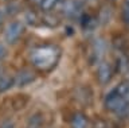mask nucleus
<instances>
[{
    "label": "nucleus",
    "instance_id": "12",
    "mask_svg": "<svg viewBox=\"0 0 129 128\" xmlns=\"http://www.w3.org/2000/svg\"><path fill=\"white\" fill-rule=\"evenodd\" d=\"M12 86H14V77H11L8 74H4V73L0 74V93L7 92Z\"/></svg>",
    "mask_w": 129,
    "mask_h": 128
},
{
    "label": "nucleus",
    "instance_id": "1",
    "mask_svg": "<svg viewBox=\"0 0 129 128\" xmlns=\"http://www.w3.org/2000/svg\"><path fill=\"white\" fill-rule=\"evenodd\" d=\"M60 58V49L55 45L38 46L31 51L30 59L36 69L42 71H48L58 63Z\"/></svg>",
    "mask_w": 129,
    "mask_h": 128
},
{
    "label": "nucleus",
    "instance_id": "2",
    "mask_svg": "<svg viewBox=\"0 0 129 128\" xmlns=\"http://www.w3.org/2000/svg\"><path fill=\"white\" fill-rule=\"evenodd\" d=\"M104 105H105V108H106L108 111L113 112V113H121V112L128 109L129 104L125 101V100L121 97L114 89H113L112 92H109V93L105 96Z\"/></svg>",
    "mask_w": 129,
    "mask_h": 128
},
{
    "label": "nucleus",
    "instance_id": "19",
    "mask_svg": "<svg viewBox=\"0 0 129 128\" xmlns=\"http://www.w3.org/2000/svg\"><path fill=\"white\" fill-rule=\"evenodd\" d=\"M128 119H129V108H128Z\"/></svg>",
    "mask_w": 129,
    "mask_h": 128
},
{
    "label": "nucleus",
    "instance_id": "4",
    "mask_svg": "<svg viewBox=\"0 0 129 128\" xmlns=\"http://www.w3.org/2000/svg\"><path fill=\"white\" fill-rule=\"evenodd\" d=\"M114 74V67L110 62L108 61H101L97 66V80L101 85H106L110 82Z\"/></svg>",
    "mask_w": 129,
    "mask_h": 128
},
{
    "label": "nucleus",
    "instance_id": "8",
    "mask_svg": "<svg viewBox=\"0 0 129 128\" xmlns=\"http://www.w3.org/2000/svg\"><path fill=\"white\" fill-rule=\"evenodd\" d=\"M70 128H89V119L83 112H75L70 120Z\"/></svg>",
    "mask_w": 129,
    "mask_h": 128
},
{
    "label": "nucleus",
    "instance_id": "17",
    "mask_svg": "<svg viewBox=\"0 0 129 128\" xmlns=\"http://www.w3.org/2000/svg\"><path fill=\"white\" fill-rule=\"evenodd\" d=\"M6 57H7V47L4 46L2 42H0V61L4 59Z\"/></svg>",
    "mask_w": 129,
    "mask_h": 128
},
{
    "label": "nucleus",
    "instance_id": "13",
    "mask_svg": "<svg viewBox=\"0 0 129 128\" xmlns=\"http://www.w3.org/2000/svg\"><path fill=\"white\" fill-rule=\"evenodd\" d=\"M114 90L129 104V81H122L114 88Z\"/></svg>",
    "mask_w": 129,
    "mask_h": 128
},
{
    "label": "nucleus",
    "instance_id": "18",
    "mask_svg": "<svg viewBox=\"0 0 129 128\" xmlns=\"http://www.w3.org/2000/svg\"><path fill=\"white\" fill-rule=\"evenodd\" d=\"M2 128H14V123H11V121H6L2 125Z\"/></svg>",
    "mask_w": 129,
    "mask_h": 128
},
{
    "label": "nucleus",
    "instance_id": "6",
    "mask_svg": "<svg viewBox=\"0 0 129 128\" xmlns=\"http://www.w3.org/2000/svg\"><path fill=\"white\" fill-rule=\"evenodd\" d=\"M35 73L28 69H24V70H20L18 71V74L14 77V85L19 86V88H23V86H27L30 85L31 82L35 81Z\"/></svg>",
    "mask_w": 129,
    "mask_h": 128
},
{
    "label": "nucleus",
    "instance_id": "9",
    "mask_svg": "<svg viewBox=\"0 0 129 128\" xmlns=\"http://www.w3.org/2000/svg\"><path fill=\"white\" fill-rule=\"evenodd\" d=\"M19 11L18 4L16 3H8V4H2L0 6V26L4 23V20L11 16V15L16 14Z\"/></svg>",
    "mask_w": 129,
    "mask_h": 128
},
{
    "label": "nucleus",
    "instance_id": "11",
    "mask_svg": "<svg viewBox=\"0 0 129 128\" xmlns=\"http://www.w3.org/2000/svg\"><path fill=\"white\" fill-rule=\"evenodd\" d=\"M128 67H129V59H128V57L124 53L117 54V57H116V69L118 71H121V73H124V71L128 70Z\"/></svg>",
    "mask_w": 129,
    "mask_h": 128
},
{
    "label": "nucleus",
    "instance_id": "14",
    "mask_svg": "<svg viewBox=\"0 0 129 128\" xmlns=\"http://www.w3.org/2000/svg\"><path fill=\"white\" fill-rule=\"evenodd\" d=\"M60 2H62V0H34V3H36V4H38L43 11H51V10H54Z\"/></svg>",
    "mask_w": 129,
    "mask_h": 128
},
{
    "label": "nucleus",
    "instance_id": "20",
    "mask_svg": "<svg viewBox=\"0 0 129 128\" xmlns=\"http://www.w3.org/2000/svg\"><path fill=\"white\" fill-rule=\"evenodd\" d=\"M28 128H36V127H28Z\"/></svg>",
    "mask_w": 129,
    "mask_h": 128
},
{
    "label": "nucleus",
    "instance_id": "3",
    "mask_svg": "<svg viewBox=\"0 0 129 128\" xmlns=\"http://www.w3.org/2000/svg\"><path fill=\"white\" fill-rule=\"evenodd\" d=\"M24 31V26L22 22L19 20H14L11 23H8L6 27V31H4V39L8 43H15L18 39L22 37Z\"/></svg>",
    "mask_w": 129,
    "mask_h": 128
},
{
    "label": "nucleus",
    "instance_id": "10",
    "mask_svg": "<svg viewBox=\"0 0 129 128\" xmlns=\"http://www.w3.org/2000/svg\"><path fill=\"white\" fill-rule=\"evenodd\" d=\"M81 24H82V29L85 31L91 33V31L95 30L97 24H98V19H97V16H94V15H91V14H85Z\"/></svg>",
    "mask_w": 129,
    "mask_h": 128
},
{
    "label": "nucleus",
    "instance_id": "15",
    "mask_svg": "<svg viewBox=\"0 0 129 128\" xmlns=\"http://www.w3.org/2000/svg\"><path fill=\"white\" fill-rule=\"evenodd\" d=\"M91 128H113V125L104 119H95L94 121H93Z\"/></svg>",
    "mask_w": 129,
    "mask_h": 128
},
{
    "label": "nucleus",
    "instance_id": "7",
    "mask_svg": "<svg viewBox=\"0 0 129 128\" xmlns=\"http://www.w3.org/2000/svg\"><path fill=\"white\" fill-rule=\"evenodd\" d=\"M81 10H82V7H81L79 0H67L63 6V14L69 18H74L79 15Z\"/></svg>",
    "mask_w": 129,
    "mask_h": 128
},
{
    "label": "nucleus",
    "instance_id": "16",
    "mask_svg": "<svg viewBox=\"0 0 129 128\" xmlns=\"http://www.w3.org/2000/svg\"><path fill=\"white\" fill-rule=\"evenodd\" d=\"M122 19L125 24L129 27V0H124L122 4Z\"/></svg>",
    "mask_w": 129,
    "mask_h": 128
},
{
    "label": "nucleus",
    "instance_id": "5",
    "mask_svg": "<svg viewBox=\"0 0 129 128\" xmlns=\"http://www.w3.org/2000/svg\"><path fill=\"white\" fill-rule=\"evenodd\" d=\"M105 53V42L101 38H97L93 41V43L90 45V50H89V61L90 63H98L102 61Z\"/></svg>",
    "mask_w": 129,
    "mask_h": 128
}]
</instances>
